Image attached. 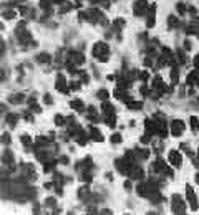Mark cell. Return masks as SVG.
<instances>
[{"label": "cell", "instance_id": "6da1fadb", "mask_svg": "<svg viewBox=\"0 0 199 215\" xmlns=\"http://www.w3.org/2000/svg\"><path fill=\"white\" fill-rule=\"evenodd\" d=\"M93 55L98 58L100 61H108V45L106 43H96L93 46Z\"/></svg>", "mask_w": 199, "mask_h": 215}, {"label": "cell", "instance_id": "7a4b0ae2", "mask_svg": "<svg viewBox=\"0 0 199 215\" xmlns=\"http://www.w3.org/2000/svg\"><path fill=\"white\" fill-rule=\"evenodd\" d=\"M146 8H148L146 0H136V3H134V15L136 17L146 15Z\"/></svg>", "mask_w": 199, "mask_h": 215}, {"label": "cell", "instance_id": "3957f363", "mask_svg": "<svg viewBox=\"0 0 199 215\" xmlns=\"http://www.w3.org/2000/svg\"><path fill=\"white\" fill-rule=\"evenodd\" d=\"M183 129H184V123H183V121H173V123H171V132H173V136H179V134H183Z\"/></svg>", "mask_w": 199, "mask_h": 215}, {"label": "cell", "instance_id": "277c9868", "mask_svg": "<svg viewBox=\"0 0 199 215\" xmlns=\"http://www.w3.org/2000/svg\"><path fill=\"white\" fill-rule=\"evenodd\" d=\"M55 86H57L58 91H63L65 95H68V88H66V79L63 78L61 75H58V78H57V84H55Z\"/></svg>", "mask_w": 199, "mask_h": 215}, {"label": "cell", "instance_id": "5b68a950", "mask_svg": "<svg viewBox=\"0 0 199 215\" xmlns=\"http://www.w3.org/2000/svg\"><path fill=\"white\" fill-rule=\"evenodd\" d=\"M169 160L174 165H181V156H179V152L178 151H171L169 152Z\"/></svg>", "mask_w": 199, "mask_h": 215}, {"label": "cell", "instance_id": "8992f818", "mask_svg": "<svg viewBox=\"0 0 199 215\" xmlns=\"http://www.w3.org/2000/svg\"><path fill=\"white\" fill-rule=\"evenodd\" d=\"M188 200H189V202H191V207L192 209H196V194H192V189H191V187H188Z\"/></svg>", "mask_w": 199, "mask_h": 215}, {"label": "cell", "instance_id": "52a82bcc", "mask_svg": "<svg viewBox=\"0 0 199 215\" xmlns=\"http://www.w3.org/2000/svg\"><path fill=\"white\" fill-rule=\"evenodd\" d=\"M101 109L105 111L106 114H110V116H111V114H115V108H113V106L110 104V103H105V104L101 106Z\"/></svg>", "mask_w": 199, "mask_h": 215}, {"label": "cell", "instance_id": "ba28073f", "mask_svg": "<svg viewBox=\"0 0 199 215\" xmlns=\"http://www.w3.org/2000/svg\"><path fill=\"white\" fill-rule=\"evenodd\" d=\"M70 106L73 108V109H76V111H83V103H81L80 99H75V101H71V103H70Z\"/></svg>", "mask_w": 199, "mask_h": 215}, {"label": "cell", "instance_id": "9c48e42d", "mask_svg": "<svg viewBox=\"0 0 199 215\" xmlns=\"http://www.w3.org/2000/svg\"><path fill=\"white\" fill-rule=\"evenodd\" d=\"M91 139H95V141H103V134H100L98 129H91Z\"/></svg>", "mask_w": 199, "mask_h": 215}, {"label": "cell", "instance_id": "30bf717a", "mask_svg": "<svg viewBox=\"0 0 199 215\" xmlns=\"http://www.w3.org/2000/svg\"><path fill=\"white\" fill-rule=\"evenodd\" d=\"M37 61H40V63H47V61H50V55L48 53H42V55L37 56Z\"/></svg>", "mask_w": 199, "mask_h": 215}, {"label": "cell", "instance_id": "8fae6325", "mask_svg": "<svg viewBox=\"0 0 199 215\" xmlns=\"http://www.w3.org/2000/svg\"><path fill=\"white\" fill-rule=\"evenodd\" d=\"M55 124H57V126H61V124H65V118H63L61 114H57V116H55Z\"/></svg>", "mask_w": 199, "mask_h": 215}, {"label": "cell", "instance_id": "7c38bea8", "mask_svg": "<svg viewBox=\"0 0 199 215\" xmlns=\"http://www.w3.org/2000/svg\"><path fill=\"white\" fill-rule=\"evenodd\" d=\"M7 119H8V123H10V126H15L17 124V114H8Z\"/></svg>", "mask_w": 199, "mask_h": 215}, {"label": "cell", "instance_id": "4fadbf2b", "mask_svg": "<svg viewBox=\"0 0 199 215\" xmlns=\"http://www.w3.org/2000/svg\"><path fill=\"white\" fill-rule=\"evenodd\" d=\"M22 99H23V95L20 93V95H17V96H12L10 98V103H20Z\"/></svg>", "mask_w": 199, "mask_h": 215}, {"label": "cell", "instance_id": "5bb4252c", "mask_svg": "<svg viewBox=\"0 0 199 215\" xmlns=\"http://www.w3.org/2000/svg\"><path fill=\"white\" fill-rule=\"evenodd\" d=\"M98 98H100V99H106V98H108V91H106V89H100V91H98Z\"/></svg>", "mask_w": 199, "mask_h": 215}, {"label": "cell", "instance_id": "9a60e30c", "mask_svg": "<svg viewBox=\"0 0 199 215\" xmlns=\"http://www.w3.org/2000/svg\"><path fill=\"white\" fill-rule=\"evenodd\" d=\"M196 83V73H189L188 75V84H192Z\"/></svg>", "mask_w": 199, "mask_h": 215}, {"label": "cell", "instance_id": "2e32d148", "mask_svg": "<svg viewBox=\"0 0 199 215\" xmlns=\"http://www.w3.org/2000/svg\"><path fill=\"white\" fill-rule=\"evenodd\" d=\"M129 109H141V108H143V104H141V103H129Z\"/></svg>", "mask_w": 199, "mask_h": 215}, {"label": "cell", "instance_id": "e0dca14e", "mask_svg": "<svg viewBox=\"0 0 199 215\" xmlns=\"http://www.w3.org/2000/svg\"><path fill=\"white\" fill-rule=\"evenodd\" d=\"M111 142H113V144H115V142H116V144L121 142V136H120V134H113V136H111Z\"/></svg>", "mask_w": 199, "mask_h": 215}, {"label": "cell", "instance_id": "ac0fdd59", "mask_svg": "<svg viewBox=\"0 0 199 215\" xmlns=\"http://www.w3.org/2000/svg\"><path fill=\"white\" fill-rule=\"evenodd\" d=\"M176 8H178V12L181 13V15L186 12V5H184V3H178V5H176Z\"/></svg>", "mask_w": 199, "mask_h": 215}, {"label": "cell", "instance_id": "d6986e66", "mask_svg": "<svg viewBox=\"0 0 199 215\" xmlns=\"http://www.w3.org/2000/svg\"><path fill=\"white\" fill-rule=\"evenodd\" d=\"M168 22H169V28H174V26L178 25V20H176L174 17H169V20H168Z\"/></svg>", "mask_w": 199, "mask_h": 215}, {"label": "cell", "instance_id": "ffe728a7", "mask_svg": "<svg viewBox=\"0 0 199 215\" xmlns=\"http://www.w3.org/2000/svg\"><path fill=\"white\" fill-rule=\"evenodd\" d=\"M171 79H173V83H176V81H178V70H173V71H171Z\"/></svg>", "mask_w": 199, "mask_h": 215}, {"label": "cell", "instance_id": "44dd1931", "mask_svg": "<svg viewBox=\"0 0 199 215\" xmlns=\"http://www.w3.org/2000/svg\"><path fill=\"white\" fill-rule=\"evenodd\" d=\"M199 126V121H197V118H194V116H192V118H191V127L194 129V127H197Z\"/></svg>", "mask_w": 199, "mask_h": 215}, {"label": "cell", "instance_id": "7402d4cb", "mask_svg": "<svg viewBox=\"0 0 199 215\" xmlns=\"http://www.w3.org/2000/svg\"><path fill=\"white\" fill-rule=\"evenodd\" d=\"M43 101L47 103V104H52V103H53V98L50 96V95H45V98H43Z\"/></svg>", "mask_w": 199, "mask_h": 215}, {"label": "cell", "instance_id": "603a6c76", "mask_svg": "<svg viewBox=\"0 0 199 215\" xmlns=\"http://www.w3.org/2000/svg\"><path fill=\"white\" fill-rule=\"evenodd\" d=\"M148 73H146V71H143V73H139V78H141V81H148Z\"/></svg>", "mask_w": 199, "mask_h": 215}, {"label": "cell", "instance_id": "cb8c5ba5", "mask_svg": "<svg viewBox=\"0 0 199 215\" xmlns=\"http://www.w3.org/2000/svg\"><path fill=\"white\" fill-rule=\"evenodd\" d=\"M40 7H42V8H48L50 2H48V0H42V2H40Z\"/></svg>", "mask_w": 199, "mask_h": 215}, {"label": "cell", "instance_id": "d4e9b609", "mask_svg": "<svg viewBox=\"0 0 199 215\" xmlns=\"http://www.w3.org/2000/svg\"><path fill=\"white\" fill-rule=\"evenodd\" d=\"M3 17H5V18H13V17H15V13L10 10V12H5V13H3Z\"/></svg>", "mask_w": 199, "mask_h": 215}, {"label": "cell", "instance_id": "484cf974", "mask_svg": "<svg viewBox=\"0 0 199 215\" xmlns=\"http://www.w3.org/2000/svg\"><path fill=\"white\" fill-rule=\"evenodd\" d=\"M22 141H23L25 146H30V137L28 136H23V137H22Z\"/></svg>", "mask_w": 199, "mask_h": 215}, {"label": "cell", "instance_id": "4316f807", "mask_svg": "<svg viewBox=\"0 0 199 215\" xmlns=\"http://www.w3.org/2000/svg\"><path fill=\"white\" fill-rule=\"evenodd\" d=\"M3 142H5V144H10V136H8V134H3Z\"/></svg>", "mask_w": 199, "mask_h": 215}, {"label": "cell", "instance_id": "83f0119b", "mask_svg": "<svg viewBox=\"0 0 199 215\" xmlns=\"http://www.w3.org/2000/svg\"><path fill=\"white\" fill-rule=\"evenodd\" d=\"M70 88L71 89H78L80 88V83H70Z\"/></svg>", "mask_w": 199, "mask_h": 215}, {"label": "cell", "instance_id": "f1b7e54d", "mask_svg": "<svg viewBox=\"0 0 199 215\" xmlns=\"http://www.w3.org/2000/svg\"><path fill=\"white\" fill-rule=\"evenodd\" d=\"M189 13H191V15L194 17V15H196V13H197V10H196V8H194V7H189Z\"/></svg>", "mask_w": 199, "mask_h": 215}, {"label": "cell", "instance_id": "f546056e", "mask_svg": "<svg viewBox=\"0 0 199 215\" xmlns=\"http://www.w3.org/2000/svg\"><path fill=\"white\" fill-rule=\"evenodd\" d=\"M60 160H61V162H63V164H68V157H66V156H63V157H61Z\"/></svg>", "mask_w": 199, "mask_h": 215}, {"label": "cell", "instance_id": "4dcf8cb0", "mask_svg": "<svg viewBox=\"0 0 199 215\" xmlns=\"http://www.w3.org/2000/svg\"><path fill=\"white\" fill-rule=\"evenodd\" d=\"M125 189H126V190L131 189V182H125Z\"/></svg>", "mask_w": 199, "mask_h": 215}, {"label": "cell", "instance_id": "1f68e13d", "mask_svg": "<svg viewBox=\"0 0 199 215\" xmlns=\"http://www.w3.org/2000/svg\"><path fill=\"white\" fill-rule=\"evenodd\" d=\"M53 2H58V3H60V2H65V0H53Z\"/></svg>", "mask_w": 199, "mask_h": 215}, {"label": "cell", "instance_id": "d6a6232c", "mask_svg": "<svg viewBox=\"0 0 199 215\" xmlns=\"http://www.w3.org/2000/svg\"><path fill=\"white\" fill-rule=\"evenodd\" d=\"M196 180H197V182H199V174H197V177H196Z\"/></svg>", "mask_w": 199, "mask_h": 215}]
</instances>
